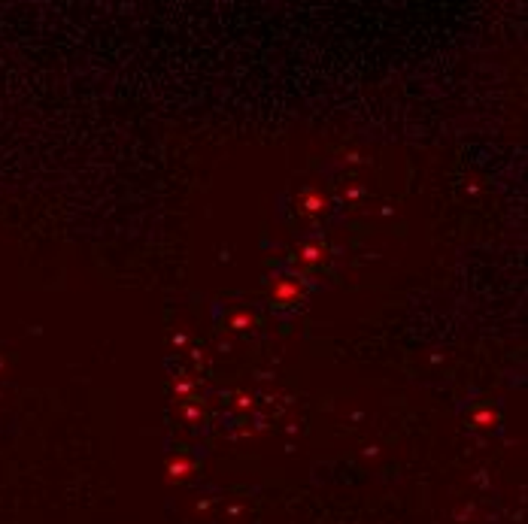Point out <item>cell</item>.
Wrapping results in <instances>:
<instances>
[{
	"label": "cell",
	"instance_id": "1",
	"mask_svg": "<svg viewBox=\"0 0 528 524\" xmlns=\"http://www.w3.org/2000/svg\"><path fill=\"white\" fill-rule=\"evenodd\" d=\"M270 294H273V300H277V303H295V300H300V288H298L295 282H289V279L273 282Z\"/></svg>",
	"mask_w": 528,
	"mask_h": 524
},
{
	"label": "cell",
	"instance_id": "2",
	"mask_svg": "<svg viewBox=\"0 0 528 524\" xmlns=\"http://www.w3.org/2000/svg\"><path fill=\"white\" fill-rule=\"evenodd\" d=\"M300 206H304V213H322V209H325V197H319L316 191H307V194L300 197Z\"/></svg>",
	"mask_w": 528,
	"mask_h": 524
},
{
	"label": "cell",
	"instance_id": "3",
	"mask_svg": "<svg viewBox=\"0 0 528 524\" xmlns=\"http://www.w3.org/2000/svg\"><path fill=\"white\" fill-rule=\"evenodd\" d=\"M322 258H325V249H322V246H316V243H310V246L300 249V261H304V264H319Z\"/></svg>",
	"mask_w": 528,
	"mask_h": 524
},
{
	"label": "cell",
	"instance_id": "4",
	"mask_svg": "<svg viewBox=\"0 0 528 524\" xmlns=\"http://www.w3.org/2000/svg\"><path fill=\"white\" fill-rule=\"evenodd\" d=\"M252 325V318L249 316H237V318H231V327L234 330H243V327H249Z\"/></svg>",
	"mask_w": 528,
	"mask_h": 524
}]
</instances>
